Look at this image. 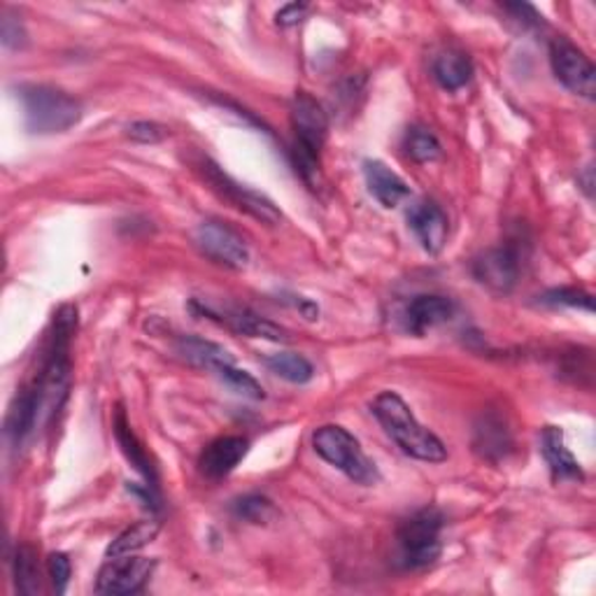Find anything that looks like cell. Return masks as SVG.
<instances>
[{"mask_svg":"<svg viewBox=\"0 0 596 596\" xmlns=\"http://www.w3.org/2000/svg\"><path fill=\"white\" fill-rule=\"evenodd\" d=\"M126 136L134 142H142V145H157L161 142L165 136H169V131L165 126L157 124V122H136L126 128Z\"/></svg>","mask_w":596,"mask_h":596,"instance_id":"f546056e","label":"cell"},{"mask_svg":"<svg viewBox=\"0 0 596 596\" xmlns=\"http://www.w3.org/2000/svg\"><path fill=\"white\" fill-rule=\"evenodd\" d=\"M247 450H250V440L247 438L222 436L206 447L198 467H201V473L208 480H222L231 471H236L238 463L245 459Z\"/></svg>","mask_w":596,"mask_h":596,"instance_id":"9a60e30c","label":"cell"},{"mask_svg":"<svg viewBox=\"0 0 596 596\" xmlns=\"http://www.w3.org/2000/svg\"><path fill=\"white\" fill-rule=\"evenodd\" d=\"M434 77L438 85L447 91H459L467 87L473 77V63L463 52H443L434 61Z\"/></svg>","mask_w":596,"mask_h":596,"instance_id":"44dd1931","label":"cell"},{"mask_svg":"<svg viewBox=\"0 0 596 596\" xmlns=\"http://www.w3.org/2000/svg\"><path fill=\"white\" fill-rule=\"evenodd\" d=\"M157 569V559L147 557H112L98 571L96 592L105 596H126L140 592Z\"/></svg>","mask_w":596,"mask_h":596,"instance_id":"9c48e42d","label":"cell"},{"mask_svg":"<svg viewBox=\"0 0 596 596\" xmlns=\"http://www.w3.org/2000/svg\"><path fill=\"white\" fill-rule=\"evenodd\" d=\"M406 152L412 161L432 163L443 154V149H440V142L432 134V131L424 128V126H412V128H408V134H406Z\"/></svg>","mask_w":596,"mask_h":596,"instance_id":"d4e9b609","label":"cell"},{"mask_svg":"<svg viewBox=\"0 0 596 596\" xmlns=\"http://www.w3.org/2000/svg\"><path fill=\"white\" fill-rule=\"evenodd\" d=\"M198 310H201V314H206L208 320L212 322H220L224 324L226 328L236 331V334L240 336H247V338H263V340H275V343H283V340H289V334L287 331L266 320L261 318V314L252 312L250 308H240V306H212V303H194Z\"/></svg>","mask_w":596,"mask_h":596,"instance_id":"30bf717a","label":"cell"},{"mask_svg":"<svg viewBox=\"0 0 596 596\" xmlns=\"http://www.w3.org/2000/svg\"><path fill=\"white\" fill-rule=\"evenodd\" d=\"M443 512L438 508H422L401 522L396 532V561L406 571L432 567L440 557Z\"/></svg>","mask_w":596,"mask_h":596,"instance_id":"3957f363","label":"cell"},{"mask_svg":"<svg viewBox=\"0 0 596 596\" xmlns=\"http://www.w3.org/2000/svg\"><path fill=\"white\" fill-rule=\"evenodd\" d=\"M47 569H49V578H52V585H54L57 594H65V589H69V583H71V575H73L69 555H63V552L49 555Z\"/></svg>","mask_w":596,"mask_h":596,"instance_id":"f1b7e54d","label":"cell"},{"mask_svg":"<svg viewBox=\"0 0 596 596\" xmlns=\"http://www.w3.org/2000/svg\"><path fill=\"white\" fill-rule=\"evenodd\" d=\"M550 63L555 77L569 91L592 101L596 91V71L594 63L585 57L583 49H578L567 38H555L550 42Z\"/></svg>","mask_w":596,"mask_h":596,"instance_id":"ba28073f","label":"cell"},{"mask_svg":"<svg viewBox=\"0 0 596 596\" xmlns=\"http://www.w3.org/2000/svg\"><path fill=\"white\" fill-rule=\"evenodd\" d=\"M26 128L30 134L52 136L73 128L82 120V105L71 94L54 87H26L22 91Z\"/></svg>","mask_w":596,"mask_h":596,"instance_id":"277c9868","label":"cell"},{"mask_svg":"<svg viewBox=\"0 0 596 596\" xmlns=\"http://www.w3.org/2000/svg\"><path fill=\"white\" fill-rule=\"evenodd\" d=\"M308 14V5L306 3H289V5H285L283 10H280L277 14H275V22L280 24V26H296L298 22H303V16Z\"/></svg>","mask_w":596,"mask_h":596,"instance_id":"1f68e13d","label":"cell"},{"mask_svg":"<svg viewBox=\"0 0 596 596\" xmlns=\"http://www.w3.org/2000/svg\"><path fill=\"white\" fill-rule=\"evenodd\" d=\"M266 367L271 369V373L287 380V383H291V385H306L314 377L312 363L306 357L294 355V352H280V355L269 357Z\"/></svg>","mask_w":596,"mask_h":596,"instance_id":"603a6c76","label":"cell"},{"mask_svg":"<svg viewBox=\"0 0 596 596\" xmlns=\"http://www.w3.org/2000/svg\"><path fill=\"white\" fill-rule=\"evenodd\" d=\"M214 373H218V377L222 380V383L226 387H231L236 394L245 396V399L261 401L263 396H266V394H263V387L257 383V380L250 373H247V371L236 369V363H226V367L218 369Z\"/></svg>","mask_w":596,"mask_h":596,"instance_id":"484cf974","label":"cell"},{"mask_svg":"<svg viewBox=\"0 0 596 596\" xmlns=\"http://www.w3.org/2000/svg\"><path fill=\"white\" fill-rule=\"evenodd\" d=\"M291 128H294V163L296 171L310 187L320 185V154L328 134V117L318 98L306 91H296L291 101Z\"/></svg>","mask_w":596,"mask_h":596,"instance_id":"7a4b0ae2","label":"cell"},{"mask_svg":"<svg viewBox=\"0 0 596 596\" xmlns=\"http://www.w3.org/2000/svg\"><path fill=\"white\" fill-rule=\"evenodd\" d=\"M234 516L245 522H252V524H266L269 520L275 518V508L266 499V496L247 494L234 501Z\"/></svg>","mask_w":596,"mask_h":596,"instance_id":"4316f807","label":"cell"},{"mask_svg":"<svg viewBox=\"0 0 596 596\" xmlns=\"http://www.w3.org/2000/svg\"><path fill=\"white\" fill-rule=\"evenodd\" d=\"M45 418V403L38 385L22 389L14 396V401L5 418V436L12 445H22L33 432H36L40 420Z\"/></svg>","mask_w":596,"mask_h":596,"instance_id":"4fadbf2b","label":"cell"},{"mask_svg":"<svg viewBox=\"0 0 596 596\" xmlns=\"http://www.w3.org/2000/svg\"><path fill=\"white\" fill-rule=\"evenodd\" d=\"M475 450L489 461H499L508 455L512 447L510 429L506 426L504 418L496 415V412H485L480 422L475 424V436H473Z\"/></svg>","mask_w":596,"mask_h":596,"instance_id":"ac0fdd59","label":"cell"},{"mask_svg":"<svg viewBox=\"0 0 596 596\" xmlns=\"http://www.w3.org/2000/svg\"><path fill=\"white\" fill-rule=\"evenodd\" d=\"M0 36H3V45L8 49H20L26 45V30L22 22L12 14H3V26H0Z\"/></svg>","mask_w":596,"mask_h":596,"instance_id":"4dcf8cb0","label":"cell"},{"mask_svg":"<svg viewBox=\"0 0 596 596\" xmlns=\"http://www.w3.org/2000/svg\"><path fill=\"white\" fill-rule=\"evenodd\" d=\"M194 243L201 254L231 271H240L250 263V247H247L245 238L238 231L218 220L198 224L194 231Z\"/></svg>","mask_w":596,"mask_h":596,"instance_id":"52a82bcc","label":"cell"},{"mask_svg":"<svg viewBox=\"0 0 596 596\" xmlns=\"http://www.w3.org/2000/svg\"><path fill=\"white\" fill-rule=\"evenodd\" d=\"M543 306H552V308H578V310H594V298L592 294L575 289V287H561V289H552L548 294L541 296Z\"/></svg>","mask_w":596,"mask_h":596,"instance_id":"83f0119b","label":"cell"},{"mask_svg":"<svg viewBox=\"0 0 596 596\" xmlns=\"http://www.w3.org/2000/svg\"><path fill=\"white\" fill-rule=\"evenodd\" d=\"M159 529L161 526H159L157 520H145V522H138L134 526H128L126 532H122L117 538H114L108 545L105 557L112 559V557H128V555L140 552L142 548H147V545L159 536Z\"/></svg>","mask_w":596,"mask_h":596,"instance_id":"7402d4cb","label":"cell"},{"mask_svg":"<svg viewBox=\"0 0 596 596\" xmlns=\"http://www.w3.org/2000/svg\"><path fill=\"white\" fill-rule=\"evenodd\" d=\"M114 436H117V443L122 447L124 457L131 461V467H136V471L147 480V487L157 489V469L152 467V459L147 457L145 447L140 445L136 434L131 432L126 412L122 408L117 410V415H114Z\"/></svg>","mask_w":596,"mask_h":596,"instance_id":"ffe728a7","label":"cell"},{"mask_svg":"<svg viewBox=\"0 0 596 596\" xmlns=\"http://www.w3.org/2000/svg\"><path fill=\"white\" fill-rule=\"evenodd\" d=\"M312 445L314 452H318L326 463L343 471L347 477L355 480V483L371 487L380 480L377 467L367 457V452L361 450L359 440L347 432V429L336 424L320 426L318 432L312 434Z\"/></svg>","mask_w":596,"mask_h":596,"instance_id":"5b68a950","label":"cell"},{"mask_svg":"<svg viewBox=\"0 0 596 596\" xmlns=\"http://www.w3.org/2000/svg\"><path fill=\"white\" fill-rule=\"evenodd\" d=\"M408 226L429 254H438L443 250L447 240V228H450L443 208L436 201H429V198H422V201L410 206Z\"/></svg>","mask_w":596,"mask_h":596,"instance_id":"7c38bea8","label":"cell"},{"mask_svg":"<svg viewBox=\"0 0 596 596\" xmlns=\"http://www.w3.org/2000/svg\"><path fill=\"white\" fill-rule=\"evenodd\" d=\"M543 457L548 461L555 483H581L585 477L581 463H578V459L564 443V432L557 426H545Z\"/></svg>","mask_w":596,"mask_h":596,"instance_id":"e0dca14e","label":"cell"},{"mask_svg":"<svg viewBox=\"0 0 596 596\" xmlns=\"http://www.w3.org/2000/svg\"><path fill=\"white\" fill-rule=\"evenodd\" d=\"M177 355L185 359L187 363H191V367L206 369V371H212V373L218 369H222V367H226V363H236L226 347L212 343V340H206V338H198V336L179 338Z\"/></svg>","mask_w":596,"mask_h":596,"instance_id":"d6986e66","label":"cell"},{"mask_svg":"<svg viewBox=\"0 0 596 596\" xmlns=\"http://www.w3.org/2000/svg\"><path fill=\"white\" fill-rule=\"evenodd\" d=\"M455 314V303L450 298L436 294L415 296L403 310V328L412 336H424L445 322H450Z\"/></svg>","mask_w":596,"mask_h":596,"instance_id":"5bb4252c","label":"cell"},{"mask_svg":"<svg viewBox=\"0 0 596 596\" xmlns=\"http://www.w3.org/2000/svg\"><path fill=\"white\" fill-rule=\"evenodd\" d=\"M198 173L203 175V179L208 182L214 194L222 196L224 201H228L231 206H236L240 212H247L250 218L269 224V226H277L280 222H283V212L275 208L271 198H266L254 189L243 187L240 182L226 175L214 161L201 159V163H198Z\"/></svg>","mask_w":596,"mask_h":596,"instance_id":"8992f818","label":"cell"},{"mask_svg":"<svg viewBox=\"0 0 596 596\" xmlns=\"http://www.w3.org/2000/svg\"><path fill=\"white\" fill-rule=\"evenodd\" d=\"M14 583L22 594H38L40 592V571L36 552L28 545H20L14 555Z\"/></svg>","mask_w":596,"mask_h":596,"instance_id":"cb8c5ba5","label":"cell"},{"mask_svg":"<svg viewBox=\"0 0 596 596\" xmlns=\"http://www.w3.org/2000/svg\"><path fill=\"white\" fill-rule=\"evenodd\" d=\"M473 277L494 294H508L518 285L520 257L512 247H494L473 261Z\"/></svg>","mask_w":596,"mask_h":596,"instance_id":"8fae6325","label":"cell"},{"mask_svg":"<svg viewBox=\"0 0 596 596\" xmlns=\"http://www.w3.org/2000/svg\"><path fill=\"white\" fill-rule=\"evenodd\" d=\"M371 410L377 422L383 424L387 436L399 445L408 457L429 463H438L447 459V447L443 445V440L418 422L408 403L396 392L377 394L375 401L371 403Z\"/></svg>","mask_w":596,"mask_h":596,"instance_id":"6da1fadb","label":"cell"},{"mask_svg":"<svg viewBox=\"0 0 596 596\" xmlns=\"http://www.w3.org/2000/svg\"><path fill=\"white\" fill-rule=\"evenodd\" d=\"M363 177H367L369 191L383 208H396L410 196L408 182L377 159L363 161Z\"/></svg>","mask_w":596,"mask_h":596,"instance_id":"2e32d148","label":"cell"}]
</instances>
